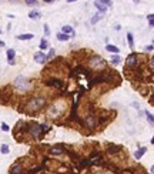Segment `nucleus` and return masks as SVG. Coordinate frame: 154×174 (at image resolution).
<instances>
[{"label":"nucleus","mask_w":154,"mask_h":174,"mask_svg":"<svg viewBox=\"0 0 154 174\" xmlns=\"http://www.w3.org/2000/svg\"><path fill=\"white\" fill-rule=\"evenodd\" d=\"M23 106L24 107L20 109V111H23L26 114H36L47 106V98L44 96H32L30 98L26 100V103Z\"/></svg>","instance_id":"1"},{"label":"nucleus","mask_w":154,"mask_h":174,"mask_svg":"<svg viewBox=\"0 0 154 174\" xmlns=\"http://www.w3.org/2000/svg\"><path fill=\"white\" fill-rule=\"evenodd\" d=\"M67 110H69L67 101H66V100L57 98L56 101H53V103L47 107V117L51 119V120H57V119H60Z\"/></svg>","instance_id":"2"},{"label":"nucleus","mask_w":154,"mask_h":174,"mask_svg":"<svg viewBox=\"0 0 154 174\" xmlns=\"http://www.w3.org/2000/svg\"><path fill=\"white\" fill-rule=\"evenodd\" d=\"M87 67H88L91 71L100 73V71L106 70L107 63H106V60H104L101 56H99V54H91V56L87 57Z\"/></svg>","instance_id":"3"},{"label":"nucleus","mask_w":154,"mask_h":174,"mask_svg":"<svg viewBox=\"0 0 154 174\" xmlns=\"http://www.w3.org/2000/svg\"><path fill=\"white\" fill-rule=\"evenodd\" d=\"M44 134L46 133H44L43 126L40 123H36V121H29L27 123V136H30V138H33V140H41Z\"/></svg>","instance_id":"4"},{"label":"nucleus","mask_w":154,"mask_h":174,"mask_svg":"<svg viewBox=\"0 0 154 174\" xmlns=\"http://www.w3.org/2000/svg\"><path fill=\"white\" fill-rule=\"evenodd\" d=\"M13 87L17 88L19 91H29L30 87H32V82H30L29 79H26L24 76H19V77L14 79Z\"/></svg>","instance_id":"5"},{"label":"nucleus","mask_w":154,"mask_h":174,"mask_svg":"<svg viewBox=\"0 0 154 174\" xmlns=\"http://www.w3.org/2000/svg\"><path fill=\"white\" fill-rule=\"evenodd\" d=\"M88 158L91 161V166H99V167H101L104 164V161H106L104 160V154L100 150H91L90 154H88Z\"/></svg>","instance_id":"6"},{"label":"nucleus","mask_w":154,"mask_h":174,"mask_svg":"<svg viewBox=\"0 0 154 174\" xmlns=\"http://www.w3.org/2000/svg\"><path fill=\"white\" fill-rule=\"evenodd\" d=\"M140 64V60H138V54L137 53H131L127 56L126 59V69L124 71H128V70H136Z\"/></svg>","instance_id":"7"},{"label":"nucleus","mask_w":154,"mask_h":174,"mask_svg":"<svg viewBox=\"0 0 154 174\" xmlns=\"http://www.w3.org/2000/svg\"><path fill=\"white\" fill-rule=\"evenodd\" d=\"M110 158H114L117 156H121L123 154V147L121 146H118V144H113V143H110V144H107V147H106V151H104Z\"/></svg>","instance_id":"8"},{"label":"nucleus","mask_w":154,"mask_h":174,"mask_svg":"<svg viewBox=\"0 0 154 174\" xmlns=\"http://www.w3.org/2000/svg\"><path fill=\"white\" fill-rule=\"evenodd\" d=\"M46 86L57 88V90H63V88H66V83H64L61 79H59V77H56V76H51V77L46 79Z\"/></svg>","instance_id":"9"},{"label":"nucleus","mask_w":154,"mask_h":174,"mask_svg":"<svg viewBox=\"0 0 154 174\" xmlns=\"http://www.w3.org/2000/svg\"><path fill=\"white\" fill-rule=\"evenodd\" d=\"M49 154L50 156H63V154H67V147L64 144H54V146L49 147Z\"/></svg>","instance_id":"10"},{"label":"nucleus","mask_w":154,"mask_h":174,"mask_svg":"<svg viewBox=\"0 0 154 174\" xmlns=\"http://www.w3.org/2000/svg\"><path fill=\"white\" fill-rule=\"evenodd\" d=\"M9 173H10V174H27V170H26L24 164H23L20 160H17V161H16V163L10 167Z\"/></svg>","instance_id":"11"},{"label":"nucleus","mask_w":154,"mask_h":174,"mask_svg":"<svg viewBox=\"0 0 154 174\" xmlns=\"http://www.w3.org/2000/svg\"><path fill=\"white\" fill-rule=\"evenodd\" d=\"M76 169L77 170H88L91 169V161L88 157H80L76 161Z\"/></svg>","instance_id":"12"},{"label":"nucleus","mask_w":154,"mask_h":174,"mask_svg":"<svg viewBox=\"0 0 154 174\" xmlns=\"http://www.w3.org/2000/svg\"><path fill=\"white\" fill-rule=\"evenodd\" d=\"M34 61L38 63V64H44L47 61V54H44L41 50L37 51V53H34Z\"/></svg>","instance_id":"13"},{"label":"nucleus","mask_w":154,"mask_h":174,"mask_svg":"<svg viewBox=\"0 0 154 174\" xmlns=\"http://www.w3.org/2000/svg\"><path fill=\"white\" fill-rule=\"evenodd\" d=\"M6 54H7V60H9V64L10 66H14V56H16V51H14V49H7V51H6Z\"/></svg>","instance_id":"14"},{"label":"nucleus","mask_w":154,"mask_h":174,"mask_svg":"<svg viewBox=\"0 0 154 174\" xmlns=\"http://www.w3.org/2000/svg\"><path fill=\"white\" fill-rule=\"evenodd\" d=\"M6 88H0V104H4L9 101V97L11 96V93H7L4 91Z\"/></svg>","instance_id":"15"},{"label":"nucleus","mask_w":154,"mask_h":174,"mask_svg":"<svg viewBox=\"0 0 154 174\" xmlns=\"http://www.w3.org/2000/svg\"><path fill=\"white\" fill-rule=\"evenodd\" d=\"M146 151H147L146 147H140V148H137V151H134V158H136V160H140V158L146 154Z\"/></svg>","instance_id":"16"},{"label":"nucleus","mask_w":154,"mask_h":174,"mask_svg":"<svg viewBox=\"0 0 154 174\" xmlns=\"http://www.w3.org/2000/svg\"><path fill=\"white\" fill-rule=\"evenodd\" d=\"M106 50H107V51H110V53H113V54H118V53H120V49H118L117 46L110 44V43L106 44Z\"/></svg>","instance_id":"17"},{"label":"nucleus","mask_w":154,"mask_h":174,"mask_svg":"<svg viewBox=\"0 0 154 174\" xmlns=\"http://www.w3.org/2000/svg\"><path fill=\"white\" fill-rule=\"evenodd\" d=\"M121 63V57L118 56V54H113L111 57H110V64H113V66H118Z\"/></svg>","instance_id":"18"},{"label":"nucleus","mask_w":154,"mask_h":174,"mask_svg":"<svg viewBox=\"0 0 154 174\" xmlns=\"http://www.w3.org/2000/svg\"><path fill=\"white\" fill-rule=\"evenodd\" d=\"M61 33L69 34V36H74V30H73L72 26H63V27H61Z\"/></svg>","instance_id":"19"},{"label":"nucleus","mask_w":154,"mask_h":174,"mask_svg":"<svg viewBox=\"0 0 154 174\" xmlns=\"http://www.w3.org/2000/svg\"><path fill=\"white\" fill-rule=\"evenodd\" d=\"M33 37H34L33 33H23V34L17 36V40H32Z\"/></svg>","instance_id":"20"},{"label":"nucleus","mask_w":154,"mask_h":174,"mask_svg":"<svg viewBox=\"0 0 154 174\" xmlns=\"http://www.w3.org/2000/svg\"><path fill=\"white\" fill-rule=\"evenodd\" d=\"M56 37H57V40H59V42H67V40H70V37H72V36L64 34V33H61V32H60V33H57V36H56Z\"/></svg>","instance_id":"21"},{"label":"nucleus","mask_w":154,"mask_h":174,"mask_svg":"<svg viewBox=\"0 0 154 174\" xmlns=\"http://www.w3.org/2000/svg\"><path fill=\"white\" fill-rule=\"evenodd\" d=\"M127 43H128V47L130 49H134V39H133V33H127Z\"/></svg>","instance_id":"22"},{"label":"nucleus","mask_w":154,"mask_h":174,"mask_svg":"<svg viewBox=\"0 0 154 174\" xmlns=\"http://www.w3.org/2000/svg\"><path fill=\"white\" fill-rule=\"evenodd\" d=\"M94 6H96V9H97L100 13H104V11L107 10V7H106L103 3H100V1H96V3H94Z\"/></svg>","instance_id":"23"},{"label":"nucleus","mask_w":154,"mask_h":174,"mask_svg":"<svg viewBox=\"0 0 154 174\" xmlns=\"http://www.w3.org/2000/svg\"><path fill=\"white\" fill-rule=\"evenodd\" d=\"M40 11H37V10H32L30 13H29V17L32 19V20H37V19H40Z\"/></svg>","instance_id":"24"},{"label":"nucleus","mask_w":154,"mask_h":174,"mask_svg":"<svg viewBox=\"0 0 154 174\" xmlns=\"http://www.w3.org/2000/svg\"><path fill=\"white\" fill-rule=\"evenodd\" d=\"M101 19H103V14H99V13H97L96 16H93V17H91V20H90V22H91V24H96V23H97V22H100Z\"/></svg>","instance_id":"25"},{"label":"nucleus","mask_w":154,"mask_h":174,"mask_svg":"<svg viewBox=\"0 0 154 174\" xmlns=\"http://www.w3.org/2000/svg\"><path fill=\"white\" fill-rule=\"evenodd\" d=\"M0 153H1V154H9V153H10V147H9L7 144H1Z\"/></svg>","instance_id":"26"},{"label":"nucleus","mask_w":154,"mask_h":174,"mask_svg":"<svg viewBox=\"0 0 154 174\" xmlns=\"http://www.w3.org/2000/svg\"><path fill=\"white\" fill-rule=\"evenodd\" d=\"M40 49H41V51L46 50V49H49V42H47L46 39H41V40H40Z\"/></svg>","instance_id":"27"},{"label":"nucleus","mask_w":154,"mask_h":174,"mask_svg":"<svg viewBox=\"0 0 154 174\" xmlns=\"http://www.w3.org/2000/svg\"><path fill=\"white\" fill-rule=\"evenodd\" d=\"M146 117H147V121L151 124L154 127V116L151 114V113H149V111H146Z\"/></svg>","instance_id":"28"},{"label":"nucleus","mask_w":154,"mask_h":174,"mask_svg":"<svg viewBox=\"0 0 154 174\" xmlns=\"http://www.w3.org/2000/svg\"><path fill=\"white\" fill-rule=\"evenodd\" d=\"M24 3H26L27 6H30V7H36V6H38L37 0H24Z\"/></svg>","instance_id":"29"},{"label":"nucleus","mask_w":154,"mask_h":174,"mask_svg":"<svg viewBox=\"0 0 154 174\" xmlns=\"http://www.w3.org/2000/svg\"><path fill=\"white\" fill-rule=\"evenodd\" d=\"M99 1L103 3L106 7H111V6H113V1H111V0H99Z\"/></svg>","instance_id":"30"},{"label":"nucleus","mask_w":154,"mask_h":174,"mask_svg":"<svg viewBox=\"0 0 154 174\" xmlns=\"http://www.w3.org/2000/svg\"><path fill=\"white\" fill-rule=\"evenodd\" d=\"M54 54H56L54 49H50V51H49V54H47V60H51V59L54 57Z\"/></svg>","instance_id":"31"},{"label":"nucleus","mask_w":154,"mask_h":174,"mask_svg":"<svg viewBox=\"0 0 154 174\" xmlns=\"http://www.w3.org/2000/svg\"><path fill=\"white\" fill-rule=\"evenodd\" d=\"M0 127H1V130H3V131H9V130H10L9 124H6V123H1V126H0Z\"/></svg>","instance_id":"32"},{"label":"nucleus","mask_w":154,"mask_h":174,"mask_svg":"<svg viewBox=\"0 0 154 174\" xmlns=\"http://www.w3.org/2000/svg\"><path fill=\"white\" fill-rule=\"evenodd\" d=\"M144 50H146V51H151V50H154V44H149V46H146V47H144Z\"/></svg>","instance_id":"33"},{"label":"nucleus","mask_w":154,"mask_h":174,"mask_svg":"<svg viewBox=\"0 0 154 174\" xmlns=\"http://www.w3.org/2000/svg\"><path fill=\"white\" fill-rule=\"evenodd\" d=\"M44 34H46V36H49V34H50V29H49V26H47V24H44Z\"/></svg>","instance_id":"34"},{"label":"nucleus","mask_w":154,"mask_h":174,"mask_svg":"<svg viewBox=\"0 0 154 174\" xmlns=\"http://www.w3.org/2000/svg\"><path fill=\"white\" fill-rule=\"evenodd\" d=\"M149 64H150V67H151V69H154V56H151V59H150Z\"/></svg>","instance_id":"35"},{"label":"nucleus","mask_w":154,"mask_h":174,"mask_svg":"<svg viewBox=\"0 0 154 174\" xmlns=\"http://www.w3.org/2000/svg\"><path fill=\"white\" fill-rule=\"evenodd\" d=\"M94 174H118V173H111V171H97Z\"/></svg>","instance_id":"36"},{"label":"nucleus","mask_w":154,"mask_h":174,"mask_svg":"<svg viewBox=\"0 0 154 174\" xmlns=\"http://www.w3.org/2000/svg\"><path fill=\"white\" fill-rule=\"evenodd\" d=\"M150 103H151V104L154 106V93L151 94V96H150Z\"/></svg>","instance_id":"37"},{"label":"nucleus","mask_w":154,"mask_h":174,"mask_svg":"<svg viewBox=\"0 0 154 174\" xmlns=\"http://www.w3.org/2000/svg\"><path fill=\"white\" fill-rule=\"evenodd\" d=\"M149 24H150V26H153V27H154V19H149Z\"/></svg>","instance_id":"38"},{"label":"nucleus","mask_w":154,"mask_h":174,"mask_svg":"<svg viewBox=\"0 0 154 174\" xmlns=\"http://www.w3.org/2000/svg\"><path fill=\"white\" fill-rule=\"evenodd\" d=\"M147 19H154V14H149V16H147Z\"/></svg>","instance_id":"39"},{"label":"nucleus","mask_w":154,"mask_h":174,"mask_svg":"<svg viewBox=\"0 0 154 174\" xmlns=\"http://www.w3.org/2000/svg\"><path fill=\"white\" fill-rule=\"evenodd\" d=\"M54 0H44V3H53Z\"/></svg>","instance_id":"40"},{"label":"nucleus","mask_w":154,"mask_h":174,"mask_svg":"<svg viewBox=\"0 0 154 174\" xmlns=\"http://www.w3.org/2000/svg\"><path fill=\"white\" fill-rule=\"evenodd\" d=\"M0 47H4V42H1V40H0Z\"/></svg>","instance_id":"41"},{"label":"nucleus","mask_w":154,"mask_h":174,"mask_svg":"<svg viewBox=\"0 0 154 174\" xmlns=\"http://www.w3.org/2000/svg\"><path fill=\"white\" fill-rule=\"evenodd\" d=\"M9 1H10V3H17L19 0H9Z\"/></svg>","instance_id":"42"},{"label":"nucleus","mask_w":154,"mask_h":174,"mask_svg":"<svg viewBox=\"0 0 154 174\" xmlns=\"http://www.w3.org/2000/svg\"><path fill=\"white\" fill-rule=\"evenodd\" d=\"M73 1H77V0H67V3H73Z\"/></svg>","instance_id":"43"},{"label":"nucleus","mask_w":154,"mask_h":174,"mask_svg":"<svg viewBox=\"0 0 154 174\" xmlns=\"http://www.w3.org/2000/svg\"><path fill=\"white\" fill-rule=\"evenodd\" d=\"M151 144H154V136H153V138H151Z\"/></svg>","instance_id":"44"},{"label":"nucleus","mask_w":154,"mask_h":174,"mask_svg":"<svg viewBox=\"0 0 154 174\" xmlns=\"http://www.w3.org/2000/svg\"><path fill=\"white\" fill-rule=\"evenodd\" d=\"M0 34H1V30H0Z\"/></svg>","instance_id":"45"},{"label":"nucleus","mask_w":154,"mask_h":174,"mask_svg":"<svg viewBox=\"0 0 154 174\" xmlns=\"http://www.w3.org/2000/svg\"><path fill=\"white\" fill-rule=\"evenodd\" d=\"M151 174H154V173H151Z\"/></svg>","instance_id":"46"}]
</instances>
